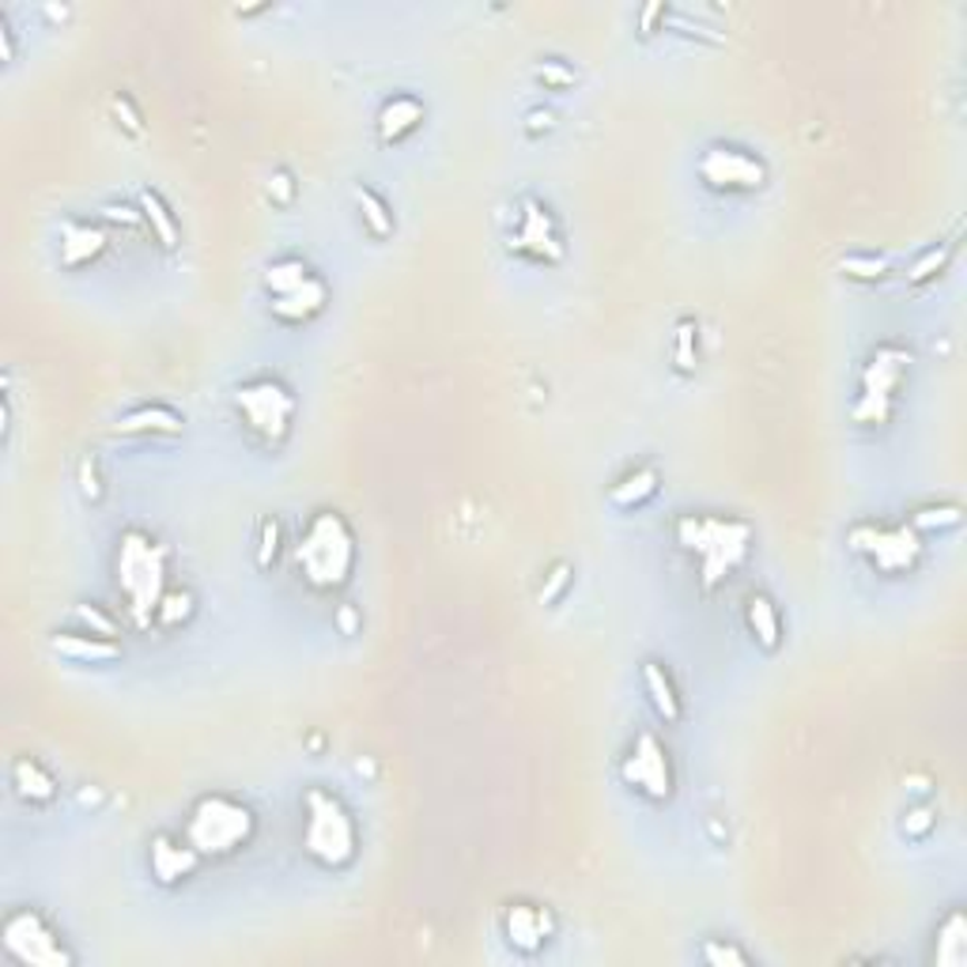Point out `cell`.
<instances>
[{"instance_id":"cell-19","label":"cell","mask_w":967,"mask_h":967,"mask_svg":"<svg viewBox=\"0 0 967 967\" xmlns=\"http://www.w3.org/2000/svg\"><path fill=\"white\" fill-rule=\"evenodd\" d=\"M325 310V284L318 280V276H310L303 287H295V292L287 295H276L273 299V314L280 322H310L314 314Z\"/></svg>"},{"instance_id":"cell-12","label":"cell","mask_w":967,"mask_h":967,"mask_svg":"<svg viewBox=\"0 0 967 967\" xmlns=\"http://www.w3.org/2000/svg\"><path fill=\"white\" fill-rule=\"evenodd\" d=\"M511 250L530 262H563V238L555 231V219L541 200H525L519 216V231L511 238Z\"/></svg>"},{"instance_id":"cell-21","label":"cell","mask_w":967,"mask_h":967,"mask_svg":"<svg viewBox=\"0 0 967 967\" xmlns=\"http://www.w3.org/2000/svg\"><path fill=\"white\" fill-rule=\"evenodd\" d=\"M658 481H662V476H658V468H650V465L631 468L628 476H620V481L609 487V503L620 506V511L643 506L647 500H654V495H658Z\"/></svg>"},{"instance_id":"cell-22","label":"cell","mask_w":967,"mask_h":967,"mask_svg":"<svg viewBox=\"0 0 967 967\" xmlns=\"http://www.w3.org/2000/svg\"><path fill=\"white\" fill-rule=\"evenodd\" d=\"M744 620H749V631L752 639L760 643L763 650H779L782 643V620H779V609L768 593H752L749 605H744Z\"/></svg>"},{"instance_id":"cell-1","label":"cell","mask_w":967,"mask_h":967,"mask_svg":"<svg viewBox=\"0 0 967 967\" xmlns=\"http://www.w3.org/2000/svg\"><path fill=\"white\" fill-rule=\"evenodd\" d=\"M677 544L699 563V586L714 590L744 563L752 549V525L714 514H684L677 519Z\"/></svg>"},{"instance_id":"cell-14","label":"cell","mask_w":967,"mask_h":967,"mask_svg":"<svg viewBox=\"0 0 967 967\" xmlns=\"http://www.w3.org/2000/svg\"><path fill=\"white\" fill-rule=\"evenodd\" d=\"M197 847L194 842H178L170 836H156L151 839V874H156L159 885H178L181 877H189L197 869Z\"/></svg>"},{"instance_id":"cell-33","label":"cell","mask_w":967,"mask_h":967,"mask_svg":"<svg viewBox=\"0 0 967 967\" xmlns=\"http://www.w3.org/2000/svg\"><path fill=\"white\" fill-rule=\"evenodd\" d=\"M76 620H80V628L91 631V635L118 639V624H114V620L99 605H76Z\"/></svg>"},{"instance_id":"cell-27","label":"cell","mask_w":967,"mask_h":967,"mask_svg":"<svg viewBox=\"0 0 967 967\" xmlns=\"http://www.w3.org/2000/svg\"><path fill=\"white\" fill-rule=\"evenodd\" d=\"M306 280H310V269H306L299 257H284V262H273L269 273H265V287L273 292V299H276V295L295 292V287H303Z\"/></svg>"},{"instance_id":"cell-35","label":"cell","mask_w":967,"mask_h":967,"mask_svg":"<svg viewBox=\"0 0 967 967\" xmlns=\"http://www.w3.org/2000/svg\"><path fill=\"white\" fill-rule=\"evenodd\" d=\"M934 825H937V812H934V809H926V806H918V809L907 812L904 825H899V828H904V836H907V839H926V836H930V831H934Z\"/></svg>"},{"instance_id":"cell-40","label":"cell","mask_w":967,"mask_h":967,"mask_svg":"<svg viewBox=\"0 0 967 967\" xmlns=\"http://www.w3.org/2000/svg\"><path fill=\"white\" fill-rule=\"evenodd\" d=\"M568 582H571V568L568 563H555L552 574H549V586L541 590V605H552V601L568 590Z\"/></svg>"},{"instance_id":"cell-29","label":"cell","mask_w":967,"mask_h":967,"mask_svg":"<svg viewBox=\"0 0 967 967\" xmlns=\"http://www.w3.org/2000/svg\"><path fill=\"white\" fill-rule=\"evenodd\" d=\"M194 616V593L189 590H170V593H162V601H159V609H156V620L162 628H178L181 620H189Z\"/></svg>"},{"instance_id":"cell-5","label":"cell","mask_w":967,"mask_h":967,"mask_svg":"<svg viewBox=\"0 0 967 967\" xmlns=\"http://www.w3.org/2000/svg\"><path fill=\"white\" fill-rule=\"evenodd\" d=\"M303 850L325 869H344L356 861L359 831L348 809L333 798L329 790H306V825H303Z\"/></svg>"},{"instance_id":"cell-4","label":"cell","mask_w":967,"mask_h":967,"mask_svg":"<svg viewBox=\"0 0 967 967\" xmlns=\"http://www.w3.org/2000/svg\"><path fill=\"white\" fill-rule=\"evenodd\" d=\"M257 817L250 806L227 798V793H205L186 820V839L197 847L200 858H227L254 839Z\"/></svg>"},{"instance_id":"cell-9","label":"cell","mask_w":967,"mask_h":967,"mask_svg":"<svg viewBox=\"0 0 967 967\" xmlns=\"http://www.w3.org/2000/svg\"><path fill=\"white\" fill-rule=\"evenodd\" d=\"M4 949L12 960L31 964V967H61L72 964V956L65 953L61 937L50 930L38 911H12L4 918Z\"/></svg>"},{"instance_id":"cell-6","label":"cell","mask_w":967,"mask_h":967,"mask_svg":"<svg viewBox=\"0 0 967 967\" xmlns=\"http://www.w3.org/2000/svg\"><path fill=\"white\" fill-rule=\"evenodd\" d=\"M235 413L265 443H284L295 420V397L276 378H250L235 389Z\"/></svg>"},{"instance_id":"cell-28","label":"cell","mask_w":967,"mask_h":967,"mask_svg":"<svg viewBox=\"0 0 967 967\" xmlns=\"http://www.w3.org/2000/svg\"><path fill=\"white\" fill-rule=\"evenodd\" d=\"M964 522V511L956 503H937V506H922V511L911 514V530L915 533H941L953 530V525Z\"/></svg>"},{"instance_id":"cell-32","label":"cell","mask_w":967,"mask_h":967,"mask_svg":"<svg viewBox=\"0 0 967 967\" xmlns=\"http://www.w3.org/2000/svg\"><path fill=\"white\" fill-rule=\"evenodd\" d=\"M280 522L276 519H262L257 522V568L269 571L276 563V555H280Z\"/></svg>"},{"instance_id":"cell-44","label":"cell","mask_w":967,"mask_h":967,"mask_svg":"<svg viewBox=\"0 0 967 967\" xmlns=\"http://www.w3.org/2000/svg\"><path fill=\"white\" fill-rule=\"evenodd\" d=\"M337 620H341V631H344V635H352V631H356V624H359L356 612H352V609H341V616H337Z\"/></svg>"},{"instance_id":"cell-37","label":"cell","mask_w":967,"mask_h":967,"mask_svg":"<svg viewBox=\"0 0 967 967\" xmlns=\"http://www.w3.org/2000/svg\"><path fill=\"white\" fill-rule=\"evenodd\" d=\"M533 76H537V80L544 83V88H555V91H560V88H571V83L579 80V76H574L563 61H544V65H537V72H533Z\"/></svg>"},{"instance_id":"cell-20","label":"cell","mask_w":967,"mask_h":967,"mask_svg":"<svg viewBox=\"0 0 967 967\" xmlns=\"http://www.w3.org/2000/svg\"><path fill=\"white\" fill-rule=\"evenodd\" d=\"M12 787L23 801H31V806H50V801L57 798V782L53 774L42 768L38 760H31V756H19V760L12 763Z\"/></svg>"},{"instance_id":"cell-38","label":"cell","mask_w":967,"mask_h":967,"mask_svg":"<svg viewBox=\"0 0 967 967\" xmlns=\"http://www.w3.org/2000/svg\"><path fill=\"white\" fill-rule=\"evenodd\" d=\"M110 110H114V118H118V126H121V129L132 132V137H140V114H137V107H132L129 95H114V99H110Z\"/></svg>"},{"instance_id":"cell-15","label":"cell","mask_w":967,"mask_h":967,"mask_svg":"<svg viewBox=\"0 0 967 967\" xmlns=\"http://www.w3.org/2000/svg\"><path fill=\"white\" fill-rule=\"evenodd\" d=\"M420 121H424V102L413 99V95H394V99L378 110V140L401 144L420 129Z\"/></svg>"},{"instance_id":"cell-3","label":"cell","mask_w":967,"mask_h":967,"mask_svg":"<svg viewBox=\"0 0 967 967\" xmlns=\"http://www.w3.org/2000/svg\"><path fill=\"white\" fill-rule=\"evenodd\" d=\"M114 568H118V590L129 601L132 624L148 628L162 601V586H167V552H162V544L140 530L121 533Z\"/></svg>"},{"instance_id":"cell-17","label":"cell","mask_w":967,"mask_h":967,"mask_svg":"<svg viewBox=\"0 0 967 967\" xmlns=\"http://www.w3.org/2000/svg\"><path fill=\"white\" fill-rule=\"evenodd\" d=\"M107 231L91 224H65L61 227V265L65 269H80V265L95 262L102 250H107Z\"/></svg>"},{"instance_id":"cell-25","label":"cell","mask_w":967,"mask_h":967,"mask_svg":"<svg viewBox=\"0 0 967 967\" xmlns=\"http://www.w3.org/2000/svg\"><path fill=\"white\" fill-rule=\"evenodd\" d=\"M352 197H356V208H359V216H363V224H367L371 235H375V238L394 235V213H389L386 200H382L375 189L356 186V189H352Z\"/></svg>"},{"instance_id":"cell-8","label":"cell","mask_w":967,"mask_h":967,"mask_svg":"<svg viewBox=\"0 0 967 967\" xmlns=\"http://www.w3.org/2000/svg\"><path fill=\"white\" fill-rule=\"evenodd\" d=\"M850 549L866 555L880 574H907L922 560V537L911 525H858L850 530Z\"/></svg>"},{"instance_id":"cell-10","label":"cell","mask_w":967,"mask_h":967,"mask_svg":"<svg viewBox=\"0 0 967 967\" xmlns=\"http://www.w3.org/2000/svg\"><path fill=\"white\" fill-rule=\"evenodd\" d=\"M699 178L718 194H752L768 181V167L744 148L733 144H714L699 156Z\"/></svg>"},{"instance_id":"cell-24","label":"cell","mask_w":967,"mask_h":967,"mask_svg":"<svg viewBox=\"0 0 967 967\" xmlns=\"http://www.w3.org/2000/svg\"><path fill=\"white\" fill-rule=\"evenodd\" d=\"M934 960L941 964V967H960L967 960V922H964V911H953L941 922V930H937V953H934Z\"/></svg>"},{"instance_id":"cell-43","label":"cell","mask_w":967,"mask_h":967,"mask_svg":"<svg viewBox=\"0 0 967 967\" xmlns=\"http://www.w3.org/2000/svg\"><path fill=\"white\" fill-rule=\"evenodd\" d=\"M549 129H555V114L552 110H530V114H525V132H530V137L549 132Z\"/></svg>"},{"instance_id":"cell-16","label":"cell","mask_w":967,"mask_h":967,"mask_svg":"<svg viewBox=\"0 0 967 967\" xmlns=\"http://www.w3.org/2000/svg\"><path fill=\"white\" fill-rule=\"evenodd\" d=\"M53 650L69 662L80 665H110L121 658V647L114 639L91 635V631H76V635H53Z\"/></svg>"},{"instance_id":"cell-39","label":"cell","mask_w":967,"mask_h":967,"mask_svg":"<svg viewBox=\"0 0 967 967\" xmlns=\"http://www.w3.org/2000/svg\"><path fill=\"white\" fill-rule=\"evenodd\" d=\"M80 492L83 500H102V481H99V468H95V457H83L80 462Z\"/></svg>"},{"instance_id":"cell-13","label":"cell","mask_w":967,"mask_h":967,"mask_svg":"<svg viewBox=\"0 0 967 967\" xmlns=\"http://www.w3.org/2000/svg\"><path fill=\"white\" fill-rule=\"evenodd\" d=\"M503 930H506V937H511L514 949H522V953H537L541 945L552 937L555 922H552V915L544 911V907L514 904V907H506V915H503Z\"/></svg>"},{"instance_id":"cell-30","label":"cell","mask_w":967,"mask_h":967,"mask_svg":"<svg viewBox=\"0 0 967 967\" xmlns=\"http://www.w3.org/2000/svg\"><path fill=\"white\" fill-rule=\"evenodd\" d=\"M949 257H953V243L930 246V250H926V254L911 265V269H907V280H911V284H926V280H934L937 273H945V265H949Z\"/></svg>"},{"instance_id":"cell-26","label":"cell","mask_w":967,"mask_h":967,"mask_svg":"<svg viewBox=\"0 0 967 967\" xmlns=\"http://www.w3.org/2000/svg\"><path fill=\"white\" fill-rule=\"evenodd\" d=\"M140 213L151 224V231H156L162 250H175V246H178V224H175V216H170V208L159 200V194L140 189Z\"/></svg>"},{"instance_id":"cell-45","label":"cell","mask_w":967,"mask_h":967,"mask_svg":"<svg viewBox=\"0 0 967 967\" xmlns=\"http://www.w3.org/2000/svg\"><path fill=\"white\" fill-rule=\"evenodd\" d=\"M80 801H83V806H99V790H83Z\"/></svg>"},{"instance_id":"cell-31","label":"cell","mask_w":967,"mask_h":967,"mask_svg":"<svg viewBox=\"0 0 967 967\" xmlns=\"http://www.w3.org/2000/svg\"><path fill=\"white\" fill-rule=\"evenodd\" d=\"M839 273L850 276V280H880V276L888 273V262L874 254H850L839 262Z\"/></svg>"},{"instance_id":"cell-11","label":"cell","mask_w":967,"mask_h":967,"mask_svg":"<svg viewBox=\"0 0 967 967\" xmlns=\"http://www.w3.org/2000/svg\"><path fill=\"white\" fill-rule=\"evenodd\" d=\"M620 779L647 801H669L673 793V763H669L665 744L654 733H639L631 752L620 763Z\"/></svg>"},{"instance_id":"cell-36","label":"cell","mask_w":967,"mask_h":967,"mask_svg":"<svg viewBox=\"0 0 967 967\" xmlns=\"http://www.w3.org/2000/svg\"><path fill=\"white\" fill-rule=\"evenodd\" d=\"M703 960L711 967H744L749 964V956H744L741 949H733V945H722V941H707L703 945Z\"/></svg>"},{"instance_id":"cell-41","label":"cell","mask_w":967,"mask_h":967,"mask_svg":"<svg viewBox=\"0 0 967 967\" xmlns=\"http://www.w3.org/2000/svg\"><path fill=\"white\" fill-rule=\"evenodd\" d=\"M269 197L276 200V205H292L295 200V181L287 170H276V175L269 178Z\"/></svg>"},{"instance_id":"cell-34","label":"cell","mask_w":967,"mask_h":967,"mask_svg":"<svg viewBox=\"0 0 967 967\" xmlns=\"http://www.w3.org/2000/svg\"><path fill=\"white\" fill-rule=\"evenodd\" d=\"M673 363L681 375H688V371L695 367V322H681L677 325V352H673Z\"/></svg>"},{"instance_id":"cell-7","label":"cell","mask_w":967,"mask_h":967,"mask_svg":"<svg viewBox=\"0 0 967 967\" xmlns=\"http://www.w3.org/2000/svg\"><path fill=\"white\" fill-rule=\"evenodd\" d=\"M907 363H911V356L904 348H892V344L874 352V359L861 371V394L850 408L858 424H888L896 408V389L907 375Z\"/></svg>"},{"instance_id":"cell-42","label":"cell","mask_w":967,"mask_h":967,"mask_svg":"<svg viewBox=\"0 0 967 967\" xmlns=\"http://www.w3.org/2000/svg\"><path fill=\"white\" fill-rule=\"evenodd\" d=\"M102 219H110V224H121V227H140L144 224V213H137V208H129V205H102Z\"/></svg>"},{"instance_id":"cell-23","label":"cell","mask_w":967,"mask_h":967,"mask_svg":"<svg viewBox=\"0 0 967 967\" xmlns=\"http://www.w3.org/2000/svg\"><path fill=\"white\" fill-rule=\"evenodd\" d=\"M643 688H647L650 707L658 711V718H665V722H681V714H684L681 695H677L673 681H669V673L658 662L643 665Z\"/></svg>"},{"instance_id":"cell-18","label":"cell","mask_w":967,"mask_h":967,"mask_svg":"<svg viewBox=\"0 0 967 967\" xmlns=\"http://www.w3.org/2000/svg\"><path fill=\"white\" fill-rule=\"evenodd\" d=\"M114 435H181V416L167 405H144L121 416Z\"/></svg>"},{"instance_id":"cell-2","label":"cell","mask_w":967,"mask_h":967,"mask_svg":"<svg viewBox=\"0 0 967 967\" xmlns=\"http://www.w3.org/2000/svg\"><path fill=\"white\" fill-rule=\"evenodd\" d=\"M295 568L314 590H337L356 568V537L337 511H322L306 522L295 544Z\"/></svg>"}]
</instances>
